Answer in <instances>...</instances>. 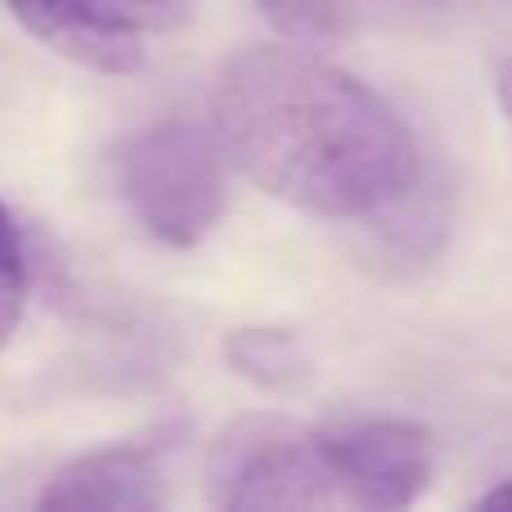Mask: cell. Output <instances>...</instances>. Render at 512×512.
Segmentation results:
<instances>
[{
  "instance_id": "obj_1",
  "label": "cell",
  "mask_w": 512,
  "mask_h": 512,
  "mask_svg": "<svg viewBox=\"0 0 512 512\" xmlns=\"http://www.w3.org/2000/svg\"><path fill=\"white\" fill-rule=\"evenodd\" d=\"M212 126L261 194L324 221L387 216L423 180L405 117L355 72L297 45H252L221 63Z\"/></svg>"
},
{
  "instance_id": "obj_2",
  "label": "cell",
  "mask_w": 512,
  "mask_h": 512,
  "mask_svg": "<svg viewBox=\"0 0 512 512\" xmlns=\"http://www.w3.org/2000/svg\"><path fill=\"white\" fill-rule=\"evenodd\" d=\"M230 153L212 117H162L117 149V194L144 234L167 248L212 239L230 207Z\"/></svg>"
},
{
  "instance_id": "obj_3",
  "label": "cell",
  "mask_w": 512,
  "mask_h": 512,
  "mask_svg": "<svg viewBox=\"0 0 512 512\" xmlns=\"http://www.w3.org/2000/svg\"><path fill=\"white\" fill-rule=\"evenodd\" d=\"M207 499L234 512L333 508L342 504V486H337L315 432L248 418L216 441L212 463H207Z\"/></svg>"
},
{
  "instance_id": "obj_4",
  "label": "cell",
  "mask_w": 512,
  "mask_h": 512,
  "mask_svg": "<svg viewBox=\"0 0 512 512\" xmlns=\"http://www.w3.org/2000/svg\"><path fill=\"white\" fill-rule=\"evenodd\" d=\"M337 486L342 504L396 512L423 499L432 486V432L405 418H355L315 432Z\"/></svg>"
},
{
  "instance_id": "obj_5",
  "label": "cell",
  "mask_w": 512,
  "mask_h": 512,
  "mask_svg": "<svg viewBox=\"0 0 512 512\" xmlns=\"http://www.w3.org/2000/svg\"><path fill=\"white\" fill-rule=\"evenodd\" d=\"M162 504H167L162 441H122V445H104V450H86L72 463H63L36 495L41 512H63V508L149 512Z\"/></svg>"
},
{
  "instance_id": "obj_6",
  "label": "cell",
  "mask_w": 512,
  "mask_h": 512,
  "mask_svg": "<svg viewBox=\"0 0 512 512\" xmlns=\"http://www.w3.org/2000/svg\"><path fill=\"white\" fill-rule=\"evenodd\" d=\"M45 50L90 72L126 77L144 68V32L126 27L108 0H0Z\"/></svg>"
},
{
  "instance_id": "obj_7",
  "label": "cell",
  "mask_w": 512,
  "mask_h": 512,
  "mask_svg": "<svg viewBox=\"0 0 512 512\" xmlns=\"http://www.w3.org/2000/svg\"><path fill=\"white\" fill-rule=\"evenodd\" d=\"M225 364L274 396H288L315 382V360L288 328H234L225 337Z\"/></svg>"
},
{
  "instance_id": "obj_8",
  "label": "cell",
  "mask_w": 512,
  "mask_h": 512,
  "mask_svg": "<svg viewBox=\"0 0 512 512\" xmlns=\"http://www.w3.org/2000/svg\"><path fill=\"white\" fill-rule=\"evenodd\" d=\"M261 14L292 41H333L346 32V0H256Z\"/></svg>"
},
{
  "instance_id": "obj_9",
  "label": "cell",
  "mask_w": 512,
  "mask_h": 512,
  "mask_svg": "<svg viewBox=\"0 0 512 512\" xmlns=\"http://www.w3.org/2000/svg\"><path fill=\"white\" fill-rule=\"evenodd\" d=\"M108 5L117 9V18H122L126 27H135V32H180V27L194 23V9L198 0H108Z\"/></svg>"
},
{
  "instance_id": "obj_10",
  "label": "cell",
  "mask_w": 512,
  "mask_h": 512,
  "mask_svg": "<svg viewBox=\"0 0 512 512\" xmlns=\"http://www.w3.org/2000/svg\"><path fill=\"white\" fill-rule=\"evenodd\" d=\"M27 306V274H5L0 270V346H9V337L23 324Z\"/></svg>"
},
{
  "instance_id": "obj_11",
  "label": "cell",
  "mask_w": 512,
  "mask_h": 512,
  "mask_svg": "<svg viewBox=\"0 0 512 512\" xmlns=\"http://www.w3.org/2000/svg\"><path fill=\"white\" fill-rule=\"evenodd\" d=\"M0 270L5 274H27V243L23 230H18L14 212L0 203Z\"/></svg>"
},
{
  "instance_id": "obj_12",
  "label": "cell",
  "mask_w": 512,
  "mask_h": 512,
  "mask_svg": "<svg viewBox=\"0 0 512 512\" xmlns=\"http://www.w3.org/2000/svg\"><path fill=\"white\" fill-rule=\"evenodd\" d=\"M495 99H499V113H504V122H508V135H512V59L495 63Z\"/></svg>"
},
{
  "instance_id": "obj_13",
  "label": "cell",
  "mask_w": 512,
  "mask_h": 512,
  "mask_svg": "<svg viewBox=\"0 0 512 512\" xmlns=\"http://www.w3.org/2000/svg\"><path fill=\"white\" fill-rule=\"evenodd\" d=\"M477 508H512V477L499 481V486H490L486 495L477 499Z\"/></svg>"
}]
</instances>
